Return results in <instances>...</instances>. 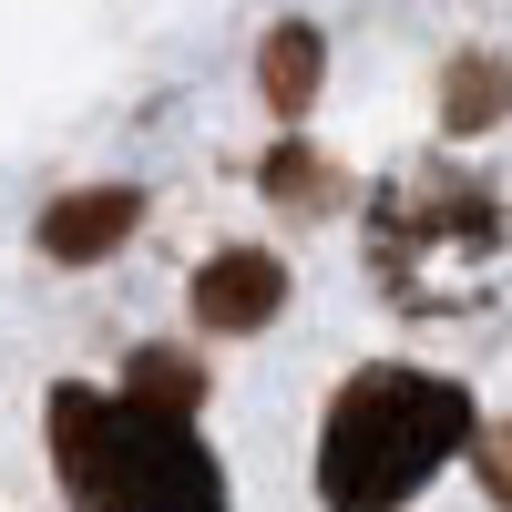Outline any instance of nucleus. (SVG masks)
<instances>
[{"label":"nucleus","mask_w":512,"mask_h":512,"mask_svg":"<svg viewBox=\"0 0 512 512\" xmlns=\"http://www.w3.org/2000/svg\"><path fill=\"white\" fill-rule=\"evenodd\" d=\"M318 72H328V41H318L308 21H277L267 52H256V93H267L277 113H308V103H318Z\"/></svg>","instance_id":"6"},{"label":"nucleus","mask_w":512,"mask_h":512,"mask_svg":"<svg viewBox=\"0 0 512 512\" xmlns=\"http://www.w3.org/2000/svg\"><path fill=\"white\" fill-rule=\"evenodd\" d=\"M267 195L297 205V216H328V205H338V175H328L308 144H277V154H267Z\"/></svg>","instance_id":"9"},{"label":"nucleus","mask_w":512,"mask_h":512,"mask_svg":"<svg viewBox=\"0 0 512 512\" xmlns=\"http://www.w3.org/2000/svg\"><path fill=\"white\" fill-rule=\"evenodd\" d=\"M134 216H144L134 185H82V195H62L52 216H41V256H52V267H93V256H113L134 236Z\"/></svg>","instance_id":"5"},{"label":"nucleus","mask_w":512,"mask_h":512,"mask_svg":"<svg viewBox=\"0 0 512 512\" xmlns=\"http://www.w3.org/2000/svg\"><path fill=\"white\" fill-rule=\"evenodd\" d=\"M52 461L82 512H226L216 451L123 390H52Z\"/></svg>","instance_id":"3"},{"label":"nucleus","mask_w":512,"mask_h":512,"mask_svg":"<svg viewBox=\"0 0 512 512\" xmlns=\"http://www.w3.org/2000/svg\"><path fill=\"white\" fill-rule=\"evenodd\" d=\"M482 482H492V502L512 512V420H502V431H482Z\"/></svg>","instance_id":"10"},{"label":"nucleus","mask_w":512,"mask_h":512,"mask_svg":"<svg viewBox=\"0 0 512 512\" xmlns=\"http://www.w3.org/2000/svg\"><path fill=\"white\" fill-rule=\"evenodd\" d=\"M472 441V400L461 379L431 369H359L318 431V492L328 512H400L441 461Z\"/></svg>","instance_id":"2"},{"label":"nucleus","mask_w":512,"mask_h":512,"mask_svg":"<svg viewBox=\"0 0 512 512\" xmlns=\"http://www.w3.org/2000/svg\"><path fill=\"white\" fill-rule=\"evenodd\" d=\"M277 297H287V267H277L267 246H226V256L195 267V318L205 328H267Z\"/></svg>","instance_id":"4"},{"label":"nucleus","mask_w":512,"mask_h":512,"mask_svg":"<svg viewBox=\"0 0 512 512\" xmlns=\"http://www.w3.org/2000/svg\"><path fill=\"white\" fill-rule=\"evenodd\" d=\"M502 103H512V62H502V52H461V62L441 72V123H451V134L502 123Z\"/></svg>","instance_id":"7"},{"label":"nucleus","mask_w":512,"mask_h":512,"mask_svg":"<svg viewBox=\"0 0 512 512\" xmlns=\"http://www.w3.org/2000/svg\"><path fill=\"white\" fill-rule=\"evenodd\" d=\"M123 400H144V410H164V420H195V410H205V369H195L185 349H134Z\"/></svg>","instance_id":"8"},{"label":"nucleus","mask_w":512,"mask_h":512,"mask_svg":"<svg viewBox=\"0 0 512 512\" xmlns=\"http://www.w3.org/2000/svg\"><path fill=\"white\" fill-rule=\"evenodd\" d=\"M369 277L400 318H472L512 287V195L451 154H410L369 195Z\"/></svg>","instance_id":"1"}]
</instances>
